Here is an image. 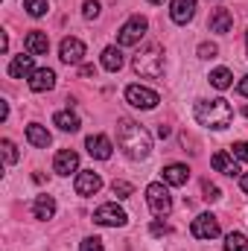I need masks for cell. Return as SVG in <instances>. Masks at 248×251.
Listing matches in <instances>:
<instances>
[{"label":"cell","mask_w":248,"mask_h":251,"mask_svg":"<svg viewBox=\"0 0 248 251\" xmlns=\"http://www.w3.org/2000/svg\"><path fill=\"white\" fill-rule=\"evenodd\" d=\"M231 149H234L231 155H234L237 161H246V164H248V140H240V143H234Z\"/></svg>","instance_id":"f1b7e54d"},{"label":"cell","mask_w":248,"mask_h":251,"mask_svg":"<svg viewBox=\"0 0 248 251\" xmlns=\"http://www.w3.org/2000/svg\"><path fill=\"white\" fill-rule=\"evenodd\" d=\"M32 213H35V219H53V213H56V199L53 196H35V201H32Z\"/></svg>","instance_id":"ffe728a7"},{"label":"cell","mask_w":248,"mask_h":251,"mask_svg":"<svg viewBox=\"0 0 248 251\" xmlns=\"http://www.w3.org/2000/svg\"><path fill=\"white\" fill-rule=\"evenodd\" d=\"M117 143H120V149H123L131 161H143V158H149V152H152V137H149V131L140 123L128 120V117H120V120H117Z\"/></svg>","instance_id":"6da1fadb"},{"label":"cell","mask_w":248,"mask_h":251,"mask_svg":"<svg viewBox=\"0 0 248 251\" xmlns=\"http://www.w3.org/2000/svg\"><path fill=\"white\" fill-rule=\"evenodd\" d=\"M225 251H248V240L240 231H231V234L225 237Z\"/></svg>","instance_id":"d4e9b609"},{"label":"cell","mask_w":248,"mask_h":251,"mask_svg":"<svg viewBox=\"0 0 248 251\" xmlns=\"http://www.w3.org/2000/svg\"><path fill=\"white\" fill-rule=\"evenodd\" d=\"M76 193L79 196H94V193H99L102 187V178H99V173H94V170H85V173H79L76 176Z\"/></svg>","instance_id":"8fae6325"},{"label":"cell","mask_w":248,"mask_h":251,"mask_svg":"<svg viewBox=\"0 0 248 251\" xmlns=\"http://www.w3.org/2000/svg\"><path fill=\"white\" fill-rule=\"evenodd\" d=\"M210 85L219 88V91H228V88L234 85V73H231L228 67H216V70L210 73Z\"/></svg>","instance_id":"7402d4cb"},{"label":"cell","mask_w":248,"mask_h":251,"mask_svg":"<svg viewBox=\"0 0 248 251\" xmlns=\"http://www.w3.org/2000/svg\"><path fill=\"white\" fill-rule=\"evenodd\" d=\"M102 67L111 70V73L120 70V67H123V53H120L117 47H105V50H102Z\"/></svg>","instance_id":"603a6c76"},{"label":"cell","mask_w":248,"mask_h":251,"mask_svg":"<svg viewBox=\"0 0 248 251\" xmlns=\"http://www.w3.org/2000/svg\"><path fill=\"white\" fill-rule=\"evenodd\" d=\"M94 222L105 225V228H123L125 222H128V213H125L123 207H117L114 201H108V204H99L94 210Z\"/></svg>","instance_id":"5b68a950"},{"label":"cell","mask_w":248,"mask_h":251,"mask_svg":"<svg viewBox=\"0 0 248 251\" xmlns=\"http://www.w3.org/2000/svg\"><path fill=\"white\" fill-rule=\"evenodd\" d=\"M231 26H234V15L228 9H213V15H210V32L225 35V32H231Z\"/></svg>","instance_id":"ac0fdd59"},{"label":"cell","mask_w":248,"mask_h":251,"mask_svg":"<svg viewBox=\"0 0 248 251\" xmlns=\"http://www.w3.org/2000/svg\"><path fill=\"white\" fill-rule=\"evenodd\" d=\"M85 146H88V155L97 158V161H108L111 158V140L105 134H91L85 140Z\"/></svg>","instance_id":"7c38bea8"},{"label":"cell","mask_w":248,"mask_h":251,"mask_svg":"<svg viewBox=\"0 0 248 251\" xmlns=\"http://www.w3.org/2000/svg\"><path fill=\"white\" fill-rule=\"evenodd\" d=\"M134 73H140V76H146V79H158V76H164V67H167V59H164V47L161 44H149L146 50H140L137 56H134Z\"/></svg>","instance_id":"3957f363"},{"label":"cell","mask_w":248,"mask_h":251,"mask_svg":"<svg viewBox=\"0 0 248 251\" xmlns=\"http://www.w3.org/2000/svg\"><path fill=\"white\" fill-rule=\"evenodd\" d=\"M9 117V102H0V120H6Z\"/></svg>","instance_id":"d590c367"},{"label":"cell","mask_w":248,"mask_h":251,"mask_svg":"<svg viewBox=\"0 0 248 251\" xmlns=\"http://www.w3.org/2000/svg\"><path fill=\"white\" fill-rule=\"evenodd\" d=\"M82 12H85V18H88V21H94V18L99 15V3H97V0H88Z\"/></svg>","instance_id":"1f68e13d"},{"label":"cell","mask_w":248,"mask_h":251,"mask_svg":"<svg viewBox=\"0 0 248 251\" xmlns=\"http://www.w3.org/2000/svg\"><path fill=\"white\" fill-rule=\"evenodd\" d=\"M152 234H158V237H161V234H170V228H167V225H161V222H155V225H152Z\"/></svg>","instance_id":"836d02e7"},{"label":"cell","mask_w":248,"mask_h":251,"mask_svg":"<svg viewBox=\"0 0 248 251\" xmlns=\"http://www.w3.org/2000/svg\"><path fill=\"white\" fill-rule=\"evenodd\" d=\"M26 140H29L35 149H47V146L53 143L50 131H47L44 126H38V123H29V126H26Z\"/></svg>","instance_id":"d6986e66"},{"label":"cell","mask_w":248,"mask_h":251,"mask_svg":"<svg viewBox=\"0 0 248 251\" xmlns=\"http://www.w3.org/2000/svg\"><path fill=\"white\" fill-rule=\"evenodd\" d=\"M201 190H204V199H207V201H216V199H219V187H216V184L204 181V184H201Z\"/></svg>","instance_id":"d6a6232c"},{"label":"cell","mask_w":248,"mask_h":251,"mask_svg":"<svg viewBox=\"0 0 248 251\" xmlns=\"http://www.w3.org/2000/svg\"><path fill=\"white\" fill-rule=\"evenodd\" d=\"M246 47H248V32H246Z\"/></svg>","instance_id":"b9f144b4"},{"label":"cell","mask_w":248,"mask_h":251,"mask_svg":"<svg viewBox=\"0 0 248 251\" xmlns=\"http://www.w3.org/2000/svg\"><path fill=\"white\" fill-rule=\"evenodd\" d=\"M240 184H243V190H246V193H248V173H246V176H243V181H240Z\"/></svg>","instance_id":"f35d334b"},{"label":"cell","mask_w":248,"mask_h":251,"mask_svg":"<svg viewBox=\"0 0 248 251\" xmlns=\"http://www.w3.org/2000/svg\"><path fill=\"white\" fill-rule=\"evenodd\" d=\"M0 146H3V158H6V164H15V161H18V149H15V143L3 137V143H0Z\"/></svg>","instance_id":"83f0119b"},{"label":"cell","mask_w":248,"mask_h":251,"mask_svg":"<svg viewBox=\"0 0 248 251\" xmlns=\"http://www.w3.org/2000/svg\"><path fill=\"white\" fill-rule=\"evenodd\" d=\"M149 3H164V0H149Z\"/></svg>","instance_id":"60d3db41"},{"label":"cell","mask_w":248,"mask_h":251,"mask_svg":"<svg viewBox=\"0 0 248 251\" xmlns=\"http://www.w3.org/2000/svg\"><path fill=\"white\" fill-rule=\"evenodd\" d=\"M146 18H140V15H134V18H128L123 26H120V32H117V44L120 47H131V44H137L143 35H146Z\"/></svg>","instance_id":"52a82bcc"},{"label":"cell","mask_w":248,"mask_h":251,"mask_svg":"<svg viewBox=\"0 0 248 251\" xmlns=\"http://www.w3.org/2000/svg\"><path fill=\"white\" fill-rule=\"evenodd\" d=\"M243 114H246V117H248V105H246V108H243Z\"/></svg>","instance_id":"ab89813d"},{"label":"cell","mask_w":248,"mask_h":251,"mask_svg":"<svg viewBox=\"0 0 248 251\" xmlns=\"http://www.w3.org/2000/svg\"><path fill=\"white\" fill-rule=\"evenodd\" d=\"M193 15H196V0H173L170 18H173L175 24H190Z\"/></svg>","instance_id":"5bb4252c"},{"label":"cell","mask_w":248,"mask_h":251,"mask_svg":"<svg viewBox=\"0 0 248 251\" xmlns=\"http://www.w3.org/2000/svg\"><path fill=\"white\" fill-rule=\"evenodd\" d=\"M210 164H213V170L216 173H222V176H240V164H237V158L231 155V152H225V149H219V152H213V158H210Z\"/></svg>","instance_id":"9c48e42d"},{"label":"cell","mask_w":248,"mask_h":251,"mask_svg":"<svg viewBox=\"0 0 248 251\" xmlns=\"http://www.w3.org/2000/svg\"><path fill=\"white\" fill-rule=\"evenodd\" d=\"M125 102H128V105H134V108L152 111V108L161 102V97H158L152 88H143V85H128V88H125Z\"/></svg>","instance_id":"8992f818"},{"label":"cell","mask_w":248,"mask_h":251,"mask_svg":"<svg viewBox=\"0 0 248 251\" xmlns=\"http://www.w3.org/2000/svg\"><path fill=\"white\" fill-rule=\"evenodd\" d=\"M164 181L173 184V187H181V184L190 181V170L184 164H170V167H164Z\"/></svg>","instance_id":"44dd1931"},{"label":"cell","mask_w":248,"mask_h":251,"mask_svg":"<svg viewBox=\"0 0 248 251\" xmlns=\"http://www.w3.org/2000/svg\"><path fill=\"white\" fill-rule=\"evenodd\" d=\"M59 56H62L64 64H79L82 59H85V44L79 41V38H64L62 47H59Z\"/></svg>","instance_id":"30bf717a"},{"label":"cell","mask_w":248,"mask_h":251,"mask_svg":"<svg viewBox=\"0 0 248 251\" xmlns=\"http://www.w3.org/2000/svg\"><path fill=\"white\" fill-rule=\"evenodd\" d=\"M146 201H149V210L155 216H170V210H173V196H170V190L164 187L161 181L146 187Z\"/></svg>","instance_id":"277c9868"},{"label":"cell","mask_w":248,"mask_h":251,"mask_svg":"<svg viewBox=\"0 0 248 251\" xmlns=\"http://www.w3.org/2000/svg\"><path fill=\"white\" fill-rule=\"evenodd\" d=\"M79 251H102V240H99V237H88V240L79 246Z\"/></svg>","instance_id":"4dcf8cb0"},{"label":"cell","mask_w":248,"mask_h":251,"mask_svg":"<svg viewBox=\"0 0 248 251\" xmlns=\"http://www.w3.org/2000/svg\"><path fill=\"white\" fill-rule=\"evenodd\" d=\"M94 73H97V70H94L91 64H82V76H94Z\"/></svg>","instance_id":"74e56055"},{"label":"cell","mask_w":248,"mask_h":251,"mask_svg":"<svg viewBox=\"0 0 248 251\" xmlns=\"http://www.w3.org/2000/svg\"><path fill=\"white\" fill-rule=\"evenodd\" d=\"M56 85V73L50 70V67H41V70H35L32 76H29V88L35 91V94H44V91H50Z\"/></svg>","instance_id":"2e32d148"},{"label":"cell","mask_w":248,"mask_h":251,"mask_svg":"<svg viewBox=\"0 0 248 251\" xmlns=\"http://www.w3.org/2000/svg\"><path fill=\"white\" fill-rule=\"evenodd\" d=\"M32 59H35L32 53H26V56H24V53H21V56H15V59H12V64H9V76H12V79H24V76H32V73H35V67H32Z\"/></svg>","instance_id":"e0dca14e"},{"label":"cell","mask_w":248,"mask_h":251,"mask_svg":"<svg viewBox=\"0 0 248 251\" xmlns=\"http://www.w3.org/2000/svg\"><path fill=\"white\" fill-rule=\"evenodd\" d=\"M190 234H193L196 240H213V237H219V219H216L213 213H201V216L193 219Z\"/></svg>","instance_id":"ba28073f"},{"label":"cell","mask_w":248,"mask_h":251,"mask_svg":"<svg viewBox=\"0 0 248 251\" xmlns=\"http://www.w3.org/2000/svg\"><path fill=\"white\" fill-rule=\"evenodd\" d=\"M53 170H56L59 176L76 173V170H79V155H76L73 149H62V152L56 155V161H53Z\"/></svg>","instance_id":"4fadbf2b"},{"label":"cell","mask_w":248,"mask_h":251,"mask_svg":"<svg viewBox=\"0 0 248 251\" xmlns=\"http://www.w3.org/2000/svg\"><path fill=\"white\" fill-rule=\"evenodd\" d=\"M53 123L59 126L62 131H79V117H76L73 111H59V114H53Z\"/></svg>","instance_id":"cb8c5ba5"},{"label":"cell","mask_w":248,"mask_h":251,"mask_svg":"<svg viewBox=\"0 0 248 251\" xmlns=\"http://www.w3.org/2000/svg\"><path fill=\"white\" fill-rule=\"evenodd\" d=\"M216 53H219V47H216V44H207V41H204V44H198V56H201V59H216Z\"/></svg>","instance_id":"f546056e"},{"label":"cell","mask_w":248,"mask_h":251,"mask_svg":"<svg viewBox=\"0 0 248 251\" xmlns=\"http://www.w3.org/2000/svg\"><path fill=\"white\" fill-rule=\"evenodd\" d=\"M111 193H114L117 199H128V196L134 193V187H131L128 181H114V184H111Z\"/></svg>","instance_id":"4316f807"},{"label":"cell","mask_w":248,"mask_h":251,"mask_svg":"<svg viewBox=\"0 0 248 251\" xmlns=\"http://www.w3.org/2000/svg\"><path fill=\"white\" fill-rule=\"evenodd\" d=\"M24 44H26V53H32V56H47V50H50L47 32H38V29H32V32L24 38Z\"/></svg>","instance_id":"9a60e30c"},{"label":"cell","mask_w":248,"mask_h":251,"mask_svg":"<svg viewBox=\"0 0 248 251\" xmlns=\"http://www.w3.org/2000/svg\"><path fill=\"white\" fill-rule=\"evenodd\" d=\"M24 9H26V15H32V18H41V15H47V0H24Z\"/></svg>","instance_id":"484cf974"},{"label":"cell","mask_w":248,"mask_h":251,"mask_svg":"<svg viewBox=\"0 0 248 251\" xmlns=\"http://www.w3.org/2000/svg\"><path fill=\"white\" fill-rule=\"evenodd\" d=\"M158 137H170V126H158Z\"/></svg>","instance_id":"8d00e7d4"},{"label":"cell","mask_w":248,"mask_h":251,"mask_svg":"<svg viewBox=\"0 0 248 251\" xmlns=\"http://www.w3.org/2000/svg\"><path fill=\"white\" fill-rule=\"evenodd\" d=\"M237 91H240V94H243V97H248V76H243V82H240V85H237Z\"/></svg>","instance_id":"e575fe53"},{"label":"cell","mask_w":248,"mask_h":251,"mask_svg":"<svg viewBox=\"0 0 248 251\" xmlns=\"http://www.w3.org/2000/svg\"><path fill=\"white\" fill-rule=\"evenodd\" d=\"M193 114H196V120L201 126L216 128V131L228 128L231 120H234V108H231V102L222 100V97H216V100H198L196 108H193Z\"/></svg>","instance_id":"7a4b0ae2"}]
</instances>
